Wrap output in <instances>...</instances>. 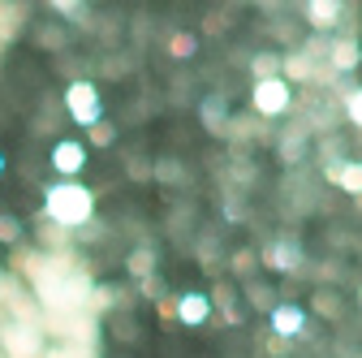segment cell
<instances>
[{
	"instance_id": "6da1fadb",
	"label": "cell",
	"mask_w": 362,
	"mask_h": 358,
	"mask_svg": "<svg viewBox=\"0 0 362 358\" xmlns=\"http://www.w3.org/2000/svg\"><path fill=\"white\" fill-rule=\"evenodd\" d=\"M39 220L65 229V233H78L82 225L95 220V190L82 186V182H52L43 190V212Z\"/></svg>"
},
{
	"instance_id": "7a4b0ae2",
	"label": "cell",
	"mask_w": 362,
	"mask_h": 358,
	"mask_svg": "<svg viewBox=\"0 0 362 358\" xmlns=\"http://www.w3.org/2000/svg\"><path fill=\"white\" fill-rule=\"evenodd\" d=\"M61 104H65V117L74 125H82V129H90L95 121H104V96H100V86L90 82V78H69Z\"/></svg>"
},
{
	"instance_id": "3957f363",
	"label": "cell",
	"mask_w": 362,
	"mask_h": 358,
	"mask_svg": "<svg viewBox=\"0 0 362 358\" xmlns=\"http://www.w3.org/2000/svg\"><path fill=\"white\" fill-rule=\"evenodd\" d=\"M298 96H293V86L285 78H267V82H255L250 86V112L259 121H276L285 112H293Z\"/></svg>"
},
{
	"instance_id": "277c9868",
	"label": "cell",
	"mask_w": 362,
	"mask_h": 358,
	"mask_svg": "<svg viewBox=\"0 0 362 358\" xmlns=\"http://www.w3.org/2000/svg\"><path fill=\"white\" fill-rule=\"evenodd\" d=\"M259 267H267V272H281V277H302V272H306V250H302L298 238L276 233L272 242H263Z\"/></svg>"
},
{
	"instance_id": "5b68a950",
	"label": "cell",
	"mask_w": 362,
	"mask_h": 358,
	"mask_svg": "<svg viewBox=\"0 0 362 358\" xmlns=\"http://www.w3.org/2000/svg\"><path fill=\"white\" fill-rule=\"evenodd\" d=\"M0 350H5V358H43V350H48V333L5 320V324H0Z\"/></svg>"
},
{
	"instance_id": "8992f818",
	"label": "cell",
	"mask_w": 362,
	"mask_h": 358,
	"mask_svg": "<svg viewBox=\"0 0 362 358\" xmlns=\"http://www.w3.org/2000/svg\"><path fill=\"white\" fill-rule=\"evenodd\" d=\"M302 18H306V26L320 39H332L341 30V18H345V0H306Z\"/></svg>"
},
{
	"instance_id": "52a82bcc",
	"label": "cell",
	"mask_w": 362,
	"mask_h": 358,
	"mask_svg": "<svg viewBox=\"0 0 362 358\" xmlns=\"http://www.w3.org/2000/svg\"><path fill=\"white\" fill-rule=\"evenodd\" d=\"M328 69L332 74H358V65H362V39L358 35H332L328 39Z\"/></svg>"
},
{
	"instance_id": "ba28073f",
	"label": "cell",
	"mask_w": 362,
	"mask_h": 358,
	"mask_svg": "<svg viewBox=\"0 0 362 358\" xmlns=\"http://www.w3.org/2000/svg\"><path fill=\"white\" fill-rule=\"evenodd\" d=\"M173 320L177 324H186V328H203L211 320V302L203 289H186V294H177L173 298Z\"/></svg>"
},
{
	"instance_id": "9c48e42d",
	"label": "cell",
	"mask_w": 362,
	"mask_h": 358,
	"mask_svg": "<svg viewBox=\"0 0 362 358\" xmlns=\"http://www.w3.org/2000/svg\"><path fill=\"white\" fill-rule=\"evenodd\" d=\"M267 324H272V337H281V341L306 337V311L298 302H276L267 311Z\"/></svg>"
},
{
	"instance_id": "30bf717a",
	"label": "cell",
	"mask_w": 362,
	"mask_h": 358,
	"mask_svg": "<svg viewBox=\"0 0 362 358\" xmlns=\"http://www.w3.org/2000/svg\"><path fill=\"white\" fill-rule=\"evenodd\" d=\"M52 168L61 173V182H78L82 168H86V147L78 139H61L52 147Z\"/></svg>"
},
{
	"instance_id": "8fae6325",
	"label": "cell",
	"mask_w": 362,
	"mask_h": 358,
	"mask_svg": "<svg viewBox=\"0 0 362 358\" xmlns=\"http://www.w3.org/2000/svg\"><path fill=\"white\" fill-rule=\"evenodd\" d=\"M324 182L345 190L349 199H362V160H341V164H324Z\"/></svg>"
},
{
	"instance_id": "7c38bea8",
	"label": "cell",
	"mask_w": 362,
	"mask_h": 358,
	"mask_svg": "<svg viewBox=\"0 0 362 358\" xmlns=\"http://www.w3.org/2000/svg\"><path fill=\"white\" fill-rule=\"evenodd\" d=\"M229 100H224L220 91H211V96H203V104H199V121H203V129L211 134V139H224V125H229Z\"/></svg>"
},
{
	"instance_id": "4fadbf2b",
	"label": "cell",
	"mask_w": 362,
	"mask_h": 358,
	"mask_svg": "<svg viewBox=\"0 0 362 358\" xmlns=\"http://www.w3.org/2000/svg\"><path fill=\"white\" fill-rule=\"evenodd\" d=\"M306 147H310V125H289L281 139H276V156H281L285 168L289 164H302L306 160Z\"/></svg>"
},
{
	"instance_id": "5bb4252c",
	"label": "cell",
	"mask_w": 362,
	"mask_h": 358,
	"mask_svg": "<svg viewBox=\"0 0 362 358\" xmlns=\"http://www.w3.org/2000/svg\"><path fill=\"white\" fill-rule=\"evenodd\" d=\"M207 302H211V311L220 306L224 324H242V320H246V311L238 306L242 298H238V285H233V281H216V285H211V294H207Z\"/></svg>"
},
{
	"instance_id": "9a60e30c",
	"label": "cell",
	"mask_w": 362,
	"mask_h": 358,
	"mask_svg": "<svg viewBox=\"0 0 362 358\" xmlns=\"http://www.w3.org/2000/svg\"><path fill=\"white\" fill-rule=\"evenodd\" d=\"M259 117L255 112H238V117H229V125H224V139L233 143V151H246L255 139H259Z\"/></svg>"
},
{
	"instance_id": "2e32d148",
	"label": "cell",
	"mask_w": 362,
	"mask_h": 358,
	"mask_svg": "<svg viewBox=\"0 0 362 358\" xmlns=\"http://www.w3.org/2000/svg\"><path fill=\"white\" fill-rule=\"evenodd\" d=\"M281 78H285L289 86H293V82H320L324 69H315V65L293 48V52H281Z\"/></svg>"
},
{
	"instance_id": "e0dca14e",
	"label": "cell",
	"mask_w": 362,
	"mask_h": 358,
	"mask_svg": "<svg viewBox=\"0 0 362 358\" xmlns=\"http://www.w3.org/2000/svg\"><path fill=\"white\" fill-rule=\"evenodd\" d=\"M156 267H160V259H156V246H134L129 255H125V272L134 277V281H151L156 277Z\"/></svg>"
},
{
	"instance_id": "ac0fdd59",
	"label": "cell",
	"mask_w": 362,
	"mask_h": 358,
	"mask_svg": "<svg viewBox=\"0 0 362 358\" xmlns=\"http://www.w3.org/2000/svg\"><path fill=\"white\" fill-rule=\"evenodd\" d=\"M35 250H43V255H74V233L48 225V220H39V246Z\"/></svg>"
},
{
	"instance_id": "d6986e66",
	"label": "cell",
	"mask_w": 362,
	"mask_h": 358,
	"mask_svg": "<svg viewBox=\"0 0 362 358\" xmlns=\"http://www.w3.org/2000/svg\"><path fill=\"white\" fill-rule=\"evenodd\" d=\"M151 182H164V186H186V182H190V173H186V164H181V160L164 156V160H156V164H151Z\"/></svg>"
},
{
	"instance_id": "ffe728a7",
	"label": "cell",
	"mask_w": 362,
	"mask_h": 358,
	"mask_svg": "<svg viewBox=\"0 0 362 358\" xmlns=\"http://www.w3.org/2000/svg\"><path fill=\"white\" fill-rule=\"evenodd\" d=\"M310 306H315V316H320V320H341L345 316V302H341L337 289H315L310 294Z\"/></svg>"
},
{
	"instance_id": "44dd1931",
	"label": "cell",
	"mask_w": 362,
	"mask_h": 358,
	"mask_svg": "<svg viewBox=\"0 0 362 358\" xmlns=\"http://www.w3.org/2000/svg\"><path fill=\"white\" fill-rule=\"evenodd\" d=\"M250 78H255V82L281 78V52H272V48H259V52L250 57Z\"/></svg>"
},
{
	"instance_id": "7402d4cb",
	"label": "cell",
	"mask_w": 362,
	"mask_h": 358,
	"mask_svg": "<svg viewBox=\"0 0 362 358\" xmlns=\"http://www.w3.org/2000/svg\"><path fill=\"white\" fill-rule=\"evenodd\" d=\"M199 263H203V272H211L220 281V267H224V250L216 242V233H203L199 238Z\"/></svg>"
},
{
	"instance_id": "603a6c76",
	"label": "cell",
	"mask_w": 362,
	"mask_h": 358,
	"mask_svg": "<svg viewBox=\"0 0 362 358\" xmlns=\"http://www.w3.org/2000/svg\"><path fill=\"white\" fill-rule=\"evenodd\" d=\"M229 272L242 277V281H255V272H259V250L255 246H238L229 255Z\"/></svg>"
},
{
	"instance_id": "cb8c5ba5",
	"label": "cell",
	"mask_w": 362,
	"mask_h": 358,
	"mask_svg": "<svg viewBox=\"0 0 362 358\" xmlns=\"http://www.w3.org/2000/svg\"><path fill=\"white\" fill-rule=\"evenodd\" d=\"M238 298H246L255 311H272V306H276L281 298H276V289H272L267 281H246V289L238 294Z\"/></svg>"
},
{
	"instance_id": "d4e9b609",
	"label": "cell",
	"mask_w": 362,
	"mask_h": 358,
	"mask_svg": "<svg viewBox=\"0 0 362 358\" xmlns=\"http://www.w3.org/2000/svg\"><path fill=\"white\" fill-rule=\"evenodd\" d=\"M26 22V9L22 5H0V43H13L18 30Z\"/></svg>"
},
{
	"instance_id": "484cf974",
	"label": "cell",
	"mask_w": 362,
	"mask_h": 358,
	"mask_svg": "<svg viewBox=\"0 0 362 358\" xmlns=\"http://www.w3.org/2000/svg\"><path fill=\"white\" fill-rule=\"evenodd\" d=\"M199 52V35H190V30H173L168 35V57L173 61H190Z\"/></svg>"
},
{
	"instance_id": "4316f807",
	"label": "cell",
	"mask_w": 362,
	"mask_h": 358,
	"mask_svg": "<svg viewBox=\"0 0 362 358\" xmlns=\"http://www.w3.org/2000/svg\"><path fill=\"white\" fill-rule=\"evenodd\" d=\"M341 112L349 125L362 129V86H349V91H341Z\"/></svg>"
},
{
	"instance_id": "83f0119b",
	"label": "cell",
	"mask_w": 362,
	"mask_h": 358,
	"mask_svg": "<svg viewBox=\"0 0 362 358\" xmlns=\"http://www.w3.org/2000/svg\"><path fill=\"white\" fill-rule=\"evenodd\" d=\"M43 358H100V345H48Z\"/></svg>"
},
{
	"instance_id": "f1b7e54d",
	"label": "cell",
	"mask_w": 362,
	"mask_h": 358,
	"mask_svg": "<svg viewBox=\"0 0 362 358\" xmlns=\"http://www.w3.org/2000/svg\"><path fill=\"white\" fill-rule=\"evenodd\" d=\"M26 238V229H22V220L13 216V212H0V242L5 246H18Z\"/></svg>"
},
{
	"instance_id": "f546056e",
	"label": "cell",
	"mask_w": 362,
	"mask_h": 358,
	"mask_svg": "<svg viewBox=\"0 0 362 358\" xmlns=\"http://www.w3.org/2000/svg\"><path fill=\"white\" fill-rule=\"evenodd\" d=\"M35 43H39V48L61 52L65 43H69V30H61V26H39V30H35Z\"/></svg>"
},
{
	"instance_id": "4dcf8cb0",
	"label": "cell",
	"mask_w": 362,
	"mask_h": 358,
	"mask_svg": "<svg viewBox=\"0 0 362 358\" xmlns=\"http://www.w3.org/2000/svg\"><path fill=\"white\" fill-rule=\"evenodd\" d=\"M86 134H90V147H112L117 143V125L112 121H95Z\"/></svg>"
},
{
	"instance_id": "1f68e13d",
	"label": "cell",
	"mask_w": 362,
	"mask_h": 358,
	"mask_svg": "<svg viewBox=\"0 0 362 358\" xmlns=\"http://www.w3.org/2000/svg\"><path fill=\"white\" fill-rule=\"evenodd\" d=\"M52 9H57L65 22H86V18H90V9H86V5H78V0H57Z\"/></svg>"
},
{
	"instance_id": "d6a6232c",
	"label": "cell",
	"mask_w": 362,
	"mask_h": 358,
	"mask_svg": "<svg viewBox=\"0 0 362 358\" xmlns=\"http://www.w3.org/2000/svg\"><path fill=\"white\" fill-rule=\"evenodd\" d=\"M224 190H229V199H224V216H229V220H246V199L233 186H224Z\"/></svg>"
},
{
	"instance_id": "836d02e7",
	"label": "cell",
	"mask_w": 362,
	"mask_h": 358,
	"mask_svg": "<svg viewBox=\"0 0 362 358\" xmlns=\"http://www.w3.org/2000/svg\"><path fill=\"white\" fill-rule=\"evenodd\" d=\"M104 233H108L104 220H90V225H82V229L74 233V242H104Z\"/></svg>"
},
{
	"instance_id": "e575fe53",
	"label": "cell",
	"mask_w": 362,
	"mask_h": 358,
	"mask_svg": "<svg viewBox=\"0 0 362 358\" xmlns=\"http://www.w3.org/2000/svg\"><path fill=\"white\" fill-rule=\"evenodd\" d=\"M139 298L160 302V298H168V289H164V281H160V277H151V281H139Z\"/></svg>"
},
{
	"instance_id": "d590c367",
	"label": "cell",
	"mask_w": 362,
	"mask_h": 358,
	"mask_svg": "<svg viewBox=\"0 0 362 358\" xmlns=\"http://www.w3.org/2000/svg\"><path fill=\"white\" fill-rule=\"evenodd\" d=\"M129 177L134 182H151V164L147 160H129Z\"/></svg>"
},
{
	"instance_id": "8d00e7d4",
	"label": "cell",
	"mask_w": 362,
	"mask_h": 358,
	"mask_svg": "<svg viewBox=\"0 0 362 358\" xmlns=\"http://www.w3.org/2000/svg\"><path fill=\"white\" fill-rule=\"evenodd\" d=\"M289 345H293V341H281V337H267V354H272V358H289Z\"/></svg>"
},
{
	"instance_id": "74e56055",
	"label": "cell",
	"mask_w": 362,
	"mask_h": 358,
	"mask_svg": "<svg viewBox=\"0 0 362 358\" xmlns=\"http://www.w3.org/2000/svg\"><path fill=\"white\" fill-rule=\"evenodd\" d=\"M203 30H207V35H220V30H224V18H216V13H211V18H207V26H203Z\"/></svg>"
},
{
	"instance_id": "f35d334b",
	"label": "cell",
	"mask_w": 362,
	"mask_h": 358,
	"mask_svg": "<svg viewBox=\"0 0 362 358\" xmlns=\"http://www.w3.org/2000/svg\"><path fill=\"white\" fill-rule=\"evenodd\" d=\"M0 173H5V151H0Z\"/></svg>"
},
{
	"instance_id": "ab89813d",
	"label": "cell",
	"mask_w": 362,
	"mask_h": 358,
	"mask_svg": "<svg viewBox=\"0 0 362 358\" xmlns=\"http://www.w3.org/2000/svg\"><path fill=\"white\" fill-rule=\"evenodd\" d=\"M358 306H362V285H358Z\"/></svg>"
},
{
	"instance_id": "60d3db41",
	"label": "cell",
	"mask_w": 362,
	"mask_h": 358,
	"mask_svg": "<svg viewBox=\"0 0 362 358\" xmlns=\"http://www.w3.org/2000/svg\"><path fill=\"white\" fill-rule=\"evenodd\" d=\"M0 324H5V320H0Z\"/></svg>"
}]
</instances>
